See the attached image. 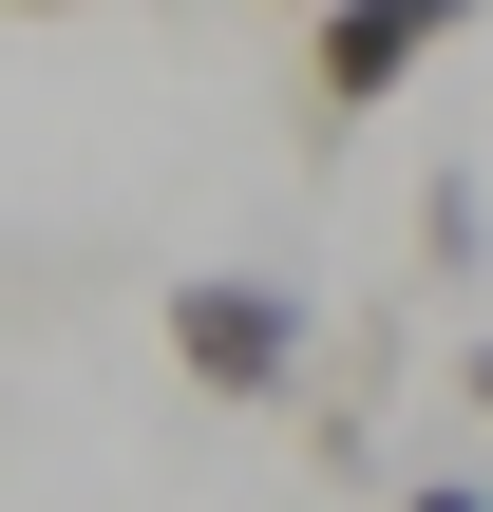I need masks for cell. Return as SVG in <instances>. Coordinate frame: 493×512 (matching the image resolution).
Wrapping results in <instances>:
<instances>
[{"instance_id":"1","label":"cell","mask_w":493,"mask_h":512,"mask_svg":"<svg viewBox=\"0 0 493 512\" xmlns=\"http://www.w3.org/2000/svg\"><path fill=\"white\" fill-rule=\"evenodd\" d=\"M304 285H266V266H190L171 285V361L209 380V399H304Z\"/></svg>"},{"instance_id":"4","label":"cell","mask_w":493,"mask_h":512,"mask_svg":"<svg viewBox=\"0 0 493 512\" xmlns=\"http://www.w3.org/2000/svg\"><path fill=\"white\" fill-rule=\"evenodd\" d=\"M456 399H475V418H493V342H475V361H456Z\"/></svg>"},{"instance_id":"2","label":"cell","mask_w":493,"mask_h":512,"mask_svg":"<svg viewBox=\"0 0 493 512\" xmlns=\"http://www.w3.org/2000/svg\"><path fill=\"white\" fill-rule=\"evenodd\" d=\"M437 38H456L437 0H342V19L304 38V114H380V95H399V76L437 57Z\"/></svg>"},{"instance_id":"3","label":"cell","mask_w":493,"mask_h":512,"mask_svg":"<svg viewBox=\"0 0 493 512\" xmlns=\"http://www.w3.org/2000/svg\"><path fill=\"white\" fill-rule=\"evenodd\" d=\"M399 512H493V494H475V475H418V494H399Z\"/></svg>"}]
</instances>
